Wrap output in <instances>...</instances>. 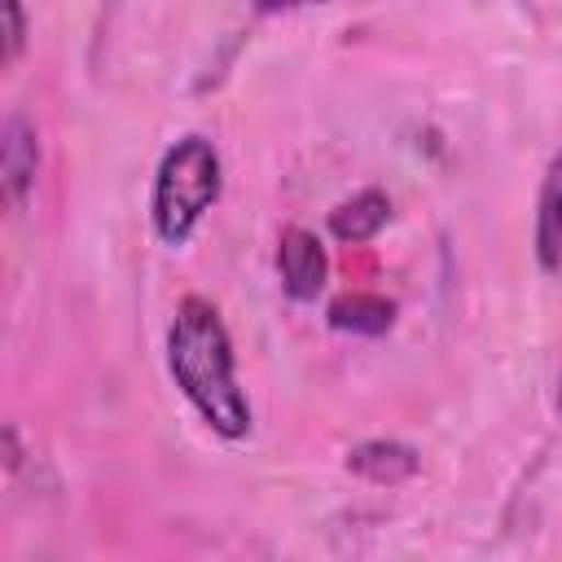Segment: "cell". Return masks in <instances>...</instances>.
<instances>
[{
  "instance_id": "3957f363",
  "label": "cell",
  "mask_w": 562,
  "mask_h": 562,
  "mask_svg": "<svg viewBox=\"0 0 562 562\" xmlns=\"http://www.w3.org/2000/svg\"><path fill=\"white\" fill-rule=\"evenodd\" d=\"M277 277H281V290L290 303H316L325 281H329V255H325V241L303 228V224H290L281 237H277Z\"/></svg>"
},
{
  "instance_id": "6da1fadb",
  "label": "cell",
  "mask_w": 562,
  "mask_h": 562,
  "mask_svg": "<svg viewBox=\"0 0 562 562\" xmlns=\"http://www.w3.org/2000/svg\"><path fill=\"white\" fill-rule=\"evenodd\" d=\"M167 373L184 404L224 443H241L255 426L246 386L237 378L233 334L220 307L202 294H184L167 325Z\"/></svg>"
},
{
  "instance_id": "7a4b0ae2",
  "label": "cell",
  "mask_w": 562,
  "mask_h": 562,
  "mask_svg": "<svg viewBox=\"0 0 562 562\" xmlns=\"http://www.w3.org/2000/svg\"><path fill=\"white\" fill-rule=\"evenodd\" d=\"M224 193V162L220 149L211 145V136L189 132L180 140H171L154 167V184H149V224L154 237L171 250L189 246V237L198 233V224L206 220V211L220 202Z\"/></svg>"
},
{
  "instance_id": "8fae6325",
  "label": "cell",
  "mask_w": 562,
  "mask_h": 562,
  "mask_svg": "<svg viewBox=\"0 0 562 562\" xmlns=\"http://www.w3.org/2000/svg\"><path fill=\"white\" fill-rule=\"evenodd\" d=\"M553 404H558V417H562V378H558V395H553Z\"/></svg>"
},
{
  "instance_id": "ba28073f",
  "label": "cell",
  "mask_w": 562,
  "mask_h": 562,
  "mask_svg": "<svg viewBox=\"0 0 562 562\" xmlns=\"http://www.w3.org/2000/svg\"><path fill=\"white\" fill-rule=\"evenodd\" d=\"M325 321L338 329V334H364V338H378L395 325V303L386 294H369V290H347L338 294L329 307H325Z\"/></svg>"
},
{
  "instance_id": "9c48e42d",
  "label": "cell",
  "mask_w": 562,
  "mask_h": 562,
  "mask_svg": "<svg viewBox=\"0 0 562 562\" xmlns=\"http://www.w3.org/2000/svg\"><path fill=\"white\" fill-rule=\"evenodd\" d=\"M0 18H4V66H13L26 48V9H22V0H0Z\"/></svg>"
},
{
  "instance_id": "277c9868",
  "label": "cell",
  "mask_w": 562,
  "mask_h": 562,
  "mask_svg": "<svg viewBox=\"0 0 562 562\" xmlns=\"http://www.w3.org/2000/svg\"><path fill=\"white\" fill-rule=\"evenodd\" d=\"M35 171H40V136L26 123V114H9L0 127V189L9 211H22L31 189H35Z\"/></svg>"
},
{
  "instance_id": "8992f818",
  "label": "cell",
  "mask_w": 562,
  "mask_h": 562,
  "mask_svg": "<svg viewBox=\"0 0 562 562\" xmlns=\"http://www.w3.org/2000/svg\"><path fill=\"white\" fill-rule=\"evenodd\" d=\"M386 220H391V198L382 189H360L329 211V233L347 246H360V241H373L386 228Z\"/></svg>"
},
{
  "instance_id": "52a82bcc",
  "label": "cell",
  "mask_w": 562,
  "mask_h": 562,
  "mask_svg": "<svg viewBox=\"0 0 562 562\" xmlns=\"http://www.w3.org/2000/svg\"><path fill=\"white\" fill-rule=\"evenodd\" d=\"M417 465H422L417 448L400 439H364L347 452V470H356L369 483H404L417 474Z\"/></svg>"
},
{
  "instance_id": "30bf717a",
  "label": "cell",
  "mask_w": 562,
  "mask_h": 562,
  "mask_svg": "<svg viewBox=\"0 0 562 562\" xmlns=\"http://www.w3.org/2000/svg\"><path fill=\"white\" fill-rule=\"evenodd\" d=\"M263 13H290V9H307V4H329V0H255Z\"/></svg>"
},
{
  "instance_id": "5b68a950",
  "label": "cell",
  "mask_w": 562,
  "mask_h": 562,
  "mask_svg": "<svg viewBox=\"0 0 562 562\" xmlns=\"http://www.w3.org/2000/svg\"><path fill=\"white\" fill-rule=\"evenodd\" d=\"M531 250H536L540 272H558L562 268V154L544 167V180H540Z\"/></svg>"
}]
</instances>
